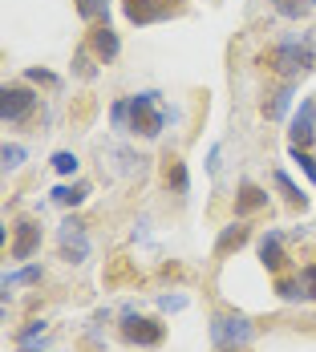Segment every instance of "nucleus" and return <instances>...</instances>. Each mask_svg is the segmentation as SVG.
<instances>
[{"label": "nucleus", "instance_id": "obj_1", "mask_svg": "<svg viewBox=\"0 0 316 352\" xmlns=\"http://www.w3.org/2000/svg\"><path fill=\"white\" fill-rule=\"evenodd\" d=\"M264 65L272 73H280L284 81H296L300 73H313L316 69V45L308 33L300 36H284V41H276L268 53H264Z\"/></svg>", "mask_w": 316, "mask_h": 352}, {"label": "nucleus", "instance_id": "obj_2", "mask_svg": "<svg viewBox=\"0 0 316 352\" xmlns=\"http://www.w3.org/2000/svg\"><path fill=\"white\" fill-rule=\"evenodd\" d=\"M167 122H171V109L162 106V94L142 89V94L130 98V134L154 142L162 130H167Z\"/></svg>", "mask_w": 316, "mask_h": 352}, {"label": "nucleus", "instance_id": "obj_3", "mask_svg": "<svg viewBox=\"0 0 316 352\" xmlns=\"http://www.w3.org/2000/svg\"><path fill=\"white\" fill-rule=\"evenodd\" d=\"M211 340L219 349H247L255 340V328L244 312H223V316H211Z\"/></svg>", "mask_w": 316, "mask_h": 352}, {"label": "nucleus", "instance_id": "obj_4", "mask_svg": "<svg viewBox=\"0 0 316 352\" xmlns=\"http://www.w3.org/2000/svg\"><path fill=\"white\" fill-rule=\"evenodd\" d=\"M36 109V94L29 85H4L0 89V122L4 126H21Z\"/></svg>", "mask_w": 316, "mask_h": 352}, {"label": "nucleus", "instance_id": "obj_5", "mask_svg": "<svg viewBox=\"0 0 316 352\" xmlns=\"http://www.w3.org/2000/svg\"><path fill=\"white\" fill-rule=\"evenodd\" d=\"M118 332H122L126 344H138V349H154V344H162V324L150 320V316H138V312H126L122 324H118Z\"/></svg>", "mask_w": 316, "mask_h": 352}, {"label": "nucleus", "instance_id": "obj_6", "mask_svg": "<svg viewBox=\"0 0 316 352\" xmlns=\"http://www.w3.org/2000/svg\"><path fill=\"white\" fill-rule=\"evenodd\" d=\"M57 243H61V259H65V263H81V259H89V251H94L81 219H65V223L57 227Z\"/></svg>", "mask_w": 316, "mask_h": 352}, {"label": "nucleus", "instance_id": "obj_7", "mask_svg": "<svg viewBox=\"0 0 316 352\" xmlns=\"http://www.w3.org/2000/svg\"><path fill=\"white\" fill-rule=\"evenodd\" d=\"M313 142H316V102H313V98H304L300 109L288 118V146L308 150Z\"/></svg>", "mask_w": 316, "mask_h": 352}, {"label": "nucleus", "instance_id": "obj_8", "mask_svg": "<svg viewBox=\"0 0 316 352\" xmlns=\"http://www.w3.org/2000/svg\"><path fill=\"white\" fill-rule=\"evenodd\" d=\"M89 49L98 53V61H102V65L118 61V53H122V41H118V33L109 29V21H98V25L89 29Z\"/></svg>", "mask_w": 316, "mask_h": 352}, {"label": "nucleus", "instance_id": "obj_9", "mask_svg": "<svg viewBox=\"0 0 316 352\" xmlns=\"http://www.w3.org/2000/svg\"><path fill=\"white\" fill-rule=\"evenodd\" d=\"M122 12L130 25H154V21H167L171 8L162 0H122Z\"/></svg>", "mask_w": 316, "mask_h": 352}, {"label": "nucleus", "instance_id": "obj_10", "mask_svg": "<svg viewBox=\"0 0 316 352\" xmlns=\"http://www.w3.org/2000/svg\"><path fill=\"white\" fill-rule=\"evenodd\" d=\"M12 231H17V235H12V247H8V255H12V259H33L36 247H41V223L25 219V223H17Z\"/></svg>", "mask_w": 316, "mask_h": 352}, {"label": "nucleus", "instance_id": "obj_11", "mask_svg": "<svg viewBox=\"0 0 316 352\" xmlns=\"http://www.w3.org/2000/svg\"><path fill=\"white\" fill-rule=\"evenodd\" d=\"M292 98H296V81H284L280 89H272V94L264 98L260 113H264L268 122H284V118H288V109H292Z\"/></svg>", "mask_w": 316, "mask_h": 352}, {"label": "nucleus", "instance_id": "obj_12", "mask_svg": "<svg viewBox=\"0 0 316 352\" xmlns=\"http://www.w3.org/2000/svg\"><path fill=\"white\" fill-rule=\"evenodd\" d=\"M264 207H268V190L244 178V182H240V190H235V219H247V214L264 211Z\"/></svg>", "mask_w": 316, "mask_h": 352}, {"label": "nucleus", "instance_id": "obj_13", "mask_svg": "<svg viewBox=\"0 0 316 352\" xmlns=\"http://www.w3.org/2000/svg\"><path fill=\"white\" fill-rule=\"evenodd\" d=\"M247 239H251V227H247L244 219H235L231 227L219 231V239H215V255H231V251H240Z\"/></svg>", "mask_w": 316, "mask_h": 352}, {"label": "nucleus", "instance_id": "obj_14", "mask_svg": "<svg viewBox=\"0 0 316 352\" xmlns=\"http://www.w3.org/2000/svg\"><path fill=\"white\" fill-rule=\"evenodd\" d=\"M260 263L276 276L284 267V235L280 231H264V239H260Z\"/></svg>", "mask_w": 316, "mask_h": 352}, {"label": "nucleus", "instance_id": "obj_15", "mask_svg": "<svg viewBox=\"0 0 316 352\" xmlns=\"http://www.w3.org/2000/svg\"><path fill=\"white\" fill-rule=\"evenodd\" d=\"M272 12L284 21H304L316 12V0H272Z\"/></svg>", "mask_w": 316, "mask_h": 352}, {"label": "nucleus", "instance_id": "obj_16", "mask_svg": "<svg viewBox=\"0 0 316 352\" xmlns=\"http://www.w3.org/2000/svg\"><path fill=\"white\" fill-rule=\"evenodd\" d=\"M57 207H81L85 199H89V182H73V186H57L53 195H49Z\"/></svg>", "mask_w": 316, "mask_h": 352}, {"label": "nucleus", "instance_id": "obj_17", "mask_svg": "<svg viewBox=\"0 0 316 352\" xmlns=\"http://www.w3.org/2000/svg\"><path fill=\"white\" fill-rule=\"evenodd\" d=\"M276 186H280V195H284V203L288 207H296V211H308V195L292 182V178L284 175V170H276Z\"/></svg>", "mask_w": 316, "mask_h": 352}, {"label": "nucleus", "instance_id": "obj_18", "mask_svg": "<svg viewBox=\"0 0 316 352\" xmlns=\"http://www.w3.org/2000/svg\"><path fill=\"white\" fill-rule=\"evenodd\" d=\"M167 186H175L178 199H187V190H191V175H187V162H182V158H167Z\"/></svg>", "mask_w": 316, "mask_h": 352}, {"label": "nucleus", "instance_id": "obj_19", "mask_svg": "<svg viewBox=\"0 0 316 352\" xmlns=\"http://www.w3.org/2000/svg\"><path fill=\"white\" fill-rule=\"evenodd\" d=\"M73 8H77V16L81 21H109V0H73Z\"/></svg>", "mask_w": 316, "mask_h": 352}, {"label": "nucleus", "instance_id": "obj_20", "mask_svg": "<svg viewBox=\"0 0 316 352\" xmlns=\"http://www.w3.org/2000/svg\"><path fill=\"white\" fill-rule=\"evenodd\" d=\"M94 57H98L94 49H77V53H73V73H77L81 81H94V77H98V65H94Z\"/></svg>", "mask_w": 316, "mask_h": 352}, {"label": "nucleus", "instance_id": "obj_21", "mask_svg": "<svg viewBox=\"0 0 316 352\" xmlns=\"http://www.w3.org/2000/svg\"><path fill=\"white\" fill-rule=\"evenodd\" d=\"M276 296L280 300H313V292L304 287V280H276Z\"/></svg>", "mask_w": 316, "mask_h": 352}, {"label": "nucleus", "instance_id": "obj_22", "mask_svg": "<svg viewBox=\"0 0 316 352\" xmlns=\"http://www.w3.org/2000/svg\"><path fill=\"white\" fill-rule=\"evenodd\" d=\"M17 344H21L25 352H33L36 344H45V320H33V324H29L21 336H17Z\"/></svg>", "mask_w": 316, "mask_h": 352}, {"label": "nucleus", "instance_id": "obj_23", "mask_svg": "<svg viewBox=\"0 0 316 352\" xmlns=\"http://www.w3.org/2000/svg\"><path fill=\"white\" fill-rule=\"evenodd\" d=\"M41 280V267H21V272H4V292H12V287H21V283H36Z\"/></svg>", "mask_w": 316, "mask_h": 352}, {"label": "nucleus", "instance_id": "obj_24", "mask_svg": "<svg viewBox=\"0 0 316 352\" xmlns=\"http://www.w3.org/2000/svg\"><path fill=\"white\" fill-rule=\"evenodd\" d=\"M77 166H81V162H77L73 150H57V154H53V170H57L61 178H73L77 175Z\"/></svg>", "mask_w": 316, "mask_h": 352}, {"label": "nucleus", "instance_id": "obj_25", "mask_svg": "<svg viewBox=\"0 0 316 352\" xmlns=\"http://www.w3.org/2000/svg\"><path fill=\"white\" fill-rule=\"evenodd\" d=\"M109 122H114V130H130V98H118L109 106Z\"/></svg>", "mask_w": 316, "mask_h": 352}, {"label": "nucleus", "instance_id": "obj_26", "mask_svg": "<svg viewBox=\"0 0 316 352\" xmlns=\"http://www.w3.org/2000/svg\"><path fill=\"white\" fill-rule=\"evenodd\" d=\"M288 154H292V162L308 175V182H316V158L308 154V150H300V146H288Z\"/></svg>", "mask_w": 316, "mask_h": 352}, {"label": "nucleus", "instance_id": "obj_27", "mask_svg": "<svg viewBox=\"0 0 316 352\" xmlns=\"http://www.w3.org/2000/svg\"><path fill=\"white\" fill-rule=\"evenodd\" d=\"M25 154H29L25 146H17V142H8V146H4V154H0V158H4V170H21V162H25Z\"/></svg>", "mask_w": 316, "mask_h": 352}, {"label": "nucleus", "instance_id": "obj_28", "mask_svg": "<svg viewBox=\"0 0 316 352\" xmlns=\"http://www.w3.org/2000/svg\"><path fill=\"white\" fill-rule=\"evenodd\" d=\"M25 81H36V85H49V89H57V85H61V77H57V73H49V69H25Z\"/></svg>", "mask_w": 316, "mask_h": 352}, {"label": "nucleus", "instance_id": "obj_29", "mask_svg": "<svg viewBox=\"0 0 316 352\" xmlns=\"http://www.w3.org/2000/svg\"><path fill=\"white\" fill-rule=\"evenodd\" d=\"M158 308H162V312H178V308H187V296H162Z\"/></svg>", "mask_w": 316, "mask_h": 352}, {"label": "nucleus", "instance_id": "obj_30", "mask_svg": "<svg viewBox=\"0 0 316 352\" xmlns=\"http://www.w3.org/2000/svg\"><path fill=\"white\" fill-rule=\"evenodd\" d=\"M219 158H223V146L215 142V146L207 150V175H219Z\"/></svg>", "mask_w": 316, "mask_h": 352}, {"label": "nucleus", "instance_id": "obj_31", "mask_svg": "<svg viewBox=\"0 0 316 352\" xmlns=\"http://www.w3.org/2000/svg\"><path fill=\"white\" fill-rule=\"evenodd\" d=\"M300 280H304V287L313 292V300H316V263H308V267L300 272Z\"/></svg>", "mask_w": 316, "mask_h": 352}, {"label": "nucleus", "instance_id": "obj_32", "mask_svg": "<svg viewBox=\"0 0 316 352\" xmlns=\"http://www.w3.org/2000/svg\"><path fill=\"white\" fill-rule=\"evenodd\" d=\"M223 352H240V349H223Z\"/></svg>", "mask_w": 316, "mask_h": 352}]
</instances>
